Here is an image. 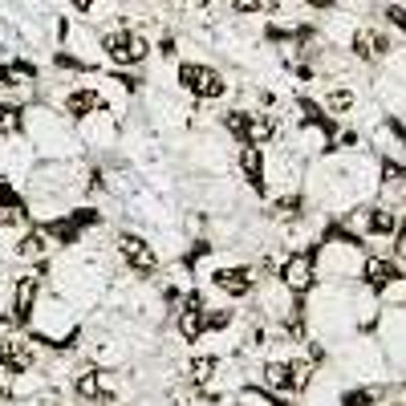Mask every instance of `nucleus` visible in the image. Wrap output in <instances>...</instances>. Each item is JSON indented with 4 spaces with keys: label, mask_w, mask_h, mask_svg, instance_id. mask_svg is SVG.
<instances>
[{
    "label": "nucleus",
    "mask_w": 406,
    "mask_h": 406,
    "mask_svg": "<svg viewBox=\"0 0 406 406\" xmlns=\"http://www.w3.org/2000/svg\"><path fill=\"white\" fill-rule=\"evenodd\" d=\"M272 212H276L280 220H297V216H301V195H280V199L272 203Z\"/></svg>",
    "instance_id": "obj_23"
},
{
    "label": "nucleus",
    "mask_w": 406,
    "mask_h": 406,
    "mask_svg": "<svg viewBox=\"0 0 406 406\" xmlns=\"http://www.w3.org/2000/svg\"><path fill=\"white\" fill-rule=\"evenodd\" d=\"M216 370H220V358H195L191 365H187V378H191L195 386H207Z\"/></svg>",
    "instance_id": "obj_18"
},
{
    "label": "nucleus",
    "mask_w": 406,
    "mask_h": 406,
    "mask_svg": "<svg viewBox=\"0 0 406 406\" xmlns=\"http://www.w3.org/2000/svg\"><path fill=\"white\" fill-rule=\"evenodd\" d=\"M224 126H227L232 138L248 142V110H232V114H224Z\"/></svg>",
    "instance_id": "obj_19"
},
{
    "label": "nucleus",
    "mask_w": 406,
    "mask_h": 406,
    "mask_svg": "<svg viewBox=\"0 0 406 406\" xmlns=\"http://www.w3.org/2000/svg\"><path fill=\"white\" fill-rule=\"evenodd\" d=\"M199 4H207V0H199Z\"/></svg>",
    "instance_id": "obj_35"
},
{
    "label": "nucleus",
    "mask_w": 406,
    "mask_h": 406,
    "mask_svg": "<svg viewBox=\"0 0 406 406\" xmlns=\"http://www.w3.org/2000/svg\"><path fill=\"white\" fill-rule=\"evenodd\" d=\"M313 276H317V252H293L280 264V289L289 297H301V293L313 289Z\"/></svg>",
    "instance_id": "obj_1"
},
{
    "label": "nucleus",
    "mask_w": 406,
    "mask_h": 406,
    "mask_svg": "<svg viewBox=\"0 0 406 406\" xmlns=\"http://www.w3.org/2000/svg\"><path fill=\"white\" fill-rule=\"evenodd\" d=\"M382 398V390H374V386H358V390H350L346 398H341V406H370Z\"/></svg>",
    "instance_id": "obj_22"
},
{
    "label": "nucleus",
    "mask_w": 406,
    "mask_h": 406,
    "mask_svg": "<svg viewBox=\"0 0 406 406\" xmlns=\"http://www.w3.org/2000/svg\"><path fill=\"white\" fill-rule=\"evenodd\" d=\"M386 406H406V403H386Z\"/></svg>",
    "instance_id": "obj_34"
},
{
    "label": "nucleus",
    "mask_w": 406,
    "mask_h": 406,
    "mask_svg": "<svg viewBox=\"0 0 406 406\" xmlns=\"http://www.w3.org/2000/svg\"><path fill=\"white\" fill-rule=\"evenodd\" d=\"M398 256H403V264H406V224H403V232H398Z\"/></svg>",
    "instance_id": "obj_31"
},
{
    "label": "nucleus",
    "mask_w": 406,
    "mask_h": 406,
    "mask_svg": "<svg viewBox=\"0 0 406 406\" xmlns=\"http://www.w3.org/2000/svg\"><path fill=\"white\" fill-rule=\"evenodd\" d=\"M325 110H329V114H346V110H354V90L325 93Z\"/></svg>",
    "instance_id": "obj_20"
},
{
    "label": "nucleus",
    "mask_w": 406,
    "mask_h": 406,
    "mask_svg": "<svg viewBox=\"0 0 406 406\" xmlns=\"http://www.w3.org/2000/svg\"><path fill=\"white\" fill-rule=\"evenodd\" d=\"M21 82H37V65H29V61L0 65V86H21Z\"/></svg>",
    "instance_id": "obj_17"
},
{
    "label": "nucleus",
    "mask_w": 406,
    "mask_h": 406,
    "mask_svg": "<svg viewBox=\"0 0 406 406\" xmlns=\"http://www.w3.org/2000/svg\"><path fill=\"white\" fill-rule=\"evenodd\" d=\"M74 390H78V398H90V403H106L110 398V378L102 374V370H78V378H74Z\"/></svg>",
    "instance_id": "obj_10"
},
{
    "label": "nucleus",
    "mask_w": 406,
    "mask_h": 406,
    "mask_svg": "<svg viewBox=\"0 0 406 406\" xmlns=\"http://www.w3.org/2000/svg\"><path fill=\"white\" fill-rule=\"evenodd\" d=\"M179 82H183V90H191L195 98H224L227 93V82H224V74H216L212 65H195V61H187V65H179Z\"/></svg>",
    "instance_id": "obj_2"
},
{
    "label": "nucleus",
    "mask_w": 406,
    "mask_h": 406,
    "mask_svg": "<svg viewBox=\"0 0 406 406\" xmlns=\"http://www.w3.org/2000/svg\"><path fill=\"white\" fill-rule=\"evenodd\" d=\"M207 256H212V244H207V240H195V248L187 252V264L195 269V264H199V260H207Z\"/></svg>",
    "instance_id": "obj_28"
},
{
    "label": "nucleus",
    "mask_w": 406,
    "mask_h": 406,
    "mask_svg": "<svg viewBox=\"0 0 406 406\" xmlns=\"http://www.w3.org/2000/svg\"><path fill=\"white\" fill-rule=\"evenodd\" d=\"M236 12H276V0H232Z\"/></svg>",
    "instance_id": "obj_25"
},
{
    "label": "nucleus",
    "mask_w": 406,
    "mask_h": 406,
    "mask_svg": "<svg viewBox=\"0 0 406 406\" xmlns=\"http://www.w3.org/2000/svg\"><path fill=\"white\" fill-rule=\"evenodd\" d=\"M203 321H207V329H227V325L236 321V313H232V309H216V313H207Z\"/></svg>",
    "instance_id": "obj_27"
},
{
    "label": "nucleus",
    "mask_w": 406,
    "mask_h": 406,
    "mask_svg": "<svg viewBox=\"0 0 406 406\" xmlns=\"http://www.w3.org/2000/svg\"><path fill=\"white\" fill-rule=\"evenodd\" d=\"M212 284L220 293H227V297H248L256 289V272L248 269V264H227V269L212 272Z\"/></svg>",
    "instance_id": "obj_6"
},
{
    "label": "nucleus",
    "mask_w": 406,
    "mask_h": 406,
    "mask_svg": "<svg viewBox=\"0 0 406 406\" xmlns=\"http://www.w3.org/2000/svg\"><path fill=\"white\" fill-rule=\"evenodd\" d=\"M406 183V167L394 159H382V187H403Z\"/></svg>",
    "instance_id": "obj_21"
},
{
    "label": "nucleus",
    "mask_w": 406,
    "mask_h": 406,
    "mask_svg": "<svg viewBox=\"0 0 406 406\" xmlns=\"http://www.w3.org/2000/svg\"><path fill=\"white\" fill-rule=\"evenodd\" d=\"M203 297L199 293H187V301H183V313H179V337L183 341H199L203 337V329H207V321H203Z\"/></svg>",
    "instance_id": "obj_8"
},
{
    "label": "nucleus",
    "mask_w": 406,
    "mask_h": 406,
    "mask_svg": "<svg viewBox=\"0 0 406 406\" xmlns=\"http://www.w3.org/2000/svg\"><path fill=\"white\" fill-rule=\"evenodd\" d=\"M0 207H4V212H25L21 195L12 191V183H8V179H0Z\"/></svg>",
    "instance_id": "obj_24"
},
{
    "label": "nucleus",
    "mask_w": 406,
    "mask_h": 406,
    "mask_svg": "<svg viewBox=\"0 0 406 406\" xmlns=\"http://www.w3.org/2000/svg\"><path fill=\"white\" fill-rule=\"evenodd\" d=\"M386 16H390V25H394V29H403V33H406V8H403V4H390V8H386Z\"/></svg>",
    "instance_id": "obj_29"
},
{
    "label": "nucleus",
    "mask_w": 406,
    "mask_h": 406,
    "mask_svg": "<svg viewBox=\"0 0 406 406\" xmlns=\"http://www.w3.org/2000/svg\"><path fill=\"white\" fill-rule=\"evenodd\" d=\"M98 110H106V98L98 90H74L65 98V114H74V118H90Z\"/></svg>",
    "instance_id": "obj_13"
},
{
    "label": "nucleus",
    "mask_w": 406,
    "mask_h": 406,
    "mask_svg": "<svg viewBox=\"0 0 406 406\" xmlns=\"http://www.w3.org/2000/svg\"><path fill=\"white\" fill-rule=\"evenodd\" d=\"M69 4H74V8H82V12H86V8H90L93 0H69Z\"/></svg>",
    "instance_id": "obj_32"
},
{
    "label": "nucleus",
    "mask_w": 406,
    "mask_h": 406,
    "mask_svg": "<svg viewBox=\"0 0 406 406\" xmlns=\"http://www.w3.org/2000/svg\"><path fill=\"white\" fill-rule=\"evenodd\" d=\"M354 224L365 236H390V232H398V216L386 212V207H365L361 216H354Z\"/></svg>",
    "instance_id": "obj_11"
},
{
    "label": "nucleus",
    "mask_w": 406,
    "mask_h": 406,
    "mask_svg": "<svg viewBox=\"0 0 406 406\" xmlns=\"http://www.w3.org/2000/svg\"><path fill=\"white\" fill-rule=\"evenodd\" d=\"M260 386L272 394H293V365L289 361H264L260 365Z\"/></svg>",
    "instance_id": "obj_12"
},
{
    "label": "nucleus",
    "mask_w": 406,
    "mask_h": 406,
    "mask_svg": "<svg viewBox=\"0 0 406 406\" xmlns=\"http://www.w3.org/2000/svg\"><path fill=\"white\" fill-rule=\"evenodd\" d=\"M398 276H403V272H398V264H394V260H386V256H370V260L361 264V280H365L374 293H386Z\"/></svg>",
    "instance_id": "obj_9"
},
{
    "label": "nucleus",
    "mask_w": 406,
    "mask_h": 406,
    "mask_svg": "<svg viewBox=\"0 0 406 406\" xmlns=\"http://www.w3.org/2000/svg\"><path fill=\"white\" fill-rule=\"evenodd\" d=\"M240 171H244V179L256 191H264V150L260 146H244L240 150Z\"/></svg>",
    "instance_id": "obj_14"
},
{
    "label": "nucleus",
    "mask_w": 406,
    "mask_h": 406,
    "mask_svg": "<svg viewBox=\"0 0 406 406\" xmlns=\"http://www.w3.org/2000/svg\"><path fill=\"white\" fill-rule=\"evenodd\" d=\"M16 126H21V110L16 106H0V135H8Z\"/></svg>",
    "instance_id": "obj_26"
},
{
    "label": "nucleus",
    "mask_w": 406,
    "mask_h": 406,
    "mask_svg": "<svg viewBox=\"0 0 406 406\" xmlns=\"http://www.w3.org/2000/svg\"><path fill=\"white\" fill-rule=\"evenodd\" d=\"M305 4H313V8H329L333 0H305Z\"/></svg>",
    "instance_id": "obj_33"
},
{
    "label": "nucleus",
    "mask_w": 406,
    "mask_h": 406,
    "mask_svg": "<svg viewBox=\"0 0 406 406\" xmlns=\"http://www.w3.org/2000/svg\"><path fill=\"white\" fill-rule=\"evenodd\" d=\"M37 293H41V280L37 276H21L16 280V293H12V321L16 325H29L37 313Z\"/></svg>",
    "instance_id": "obj_7"
},
{
    "label": "nucleus",
    "mask_w": 406,
    "mask_h": 406,
    "mask_svg": "<svg viewBox=\"0 0 406 406\" xmlns=\"http://www.w3.org/2000/svg\"><path fill=\"white\" fill-rule=\"evenodd\" d=\"M45 252H49L45 227H29V232L21 236V244H16V256H21V260H41Z\"/></svg>",
    "instance_id": "obj_15"
},
{
    "label": "nucleus",
    "mask_w": 406,
    "mask_h": 406,
    "mask_svg": "<svg viewBox=\"0 0 406 406\" xmlns=\"http://www.w3.org/2000/svg\"><path fill=\"white\" fill-rule=\"evenodd\" d=\"M272 135H276V122H272L269 114H248V142L244 146H260Z\"/></svg>",
    "instance_id": "obj_16"
},
{
    "label": "nucleus",
    "mask_w": 406,
    "mask_h": 406,
    "mask_svg": "<svg viewBox=\"0 0 406 406\" xmlns=\"http://www.w3.org/2000/svg\"><path fill=\"white\" fill-rule=\"evenodd\" d=\"M118 256H122V260H126V269L138 272V276H150V272L159 269L155 248H150L142 236H135V232H122V236H118Z\"/></svg>",
    "instance_id": "obj_4"
},
{
    "label": "nucleus",
    "mask_w": 406,
    "mask_h": 406,
    "mask_svg": "<svg viewBox=\"0 0 406 406\" xmlns=\"http://www.w3.org/2000/svg\"><path fill=\"white\" fill-rule=\"evenodd\" d=\"M354 53H358L361 61H370V57H374V45H370L365 37H354Z\"/></svg>",
    "instance_id": "obj_30"
},
{
    "label": "nucleus",
    "mask_w": 406,
    "mask_h": 406,
    "mask_svg": "<svg viewBox=\"0 0 406 406\" xmlns=\"http://www.w3.org/2000/svg\"><path fill=\"white\" fill-rule=\"evenodd\" d=\"M102 49H106V57L118 61V65H138V61L150 53V45H146L138 33H131V29H114V33H106V37H102Z\"/></svg>",
    "instance_id": "obj_3"
},
{
    "label": "nucleus",
    "mask_w": 406,
    "mask_h": 406,
    "mask_svg": "<svg viewBox=\"0 0 406 406\" xmlns=\"http://www.w3.org/2000/svg\"><path fill=\"white\" fill-rule=\"evenodd\" d=\"M33 361H37V354H33V346L25 341V337H16V333H4L0 337V365H4V374H29L33 370Z\"/></svg>",
    "instance_id": "obj_5"
}]
</instances>
